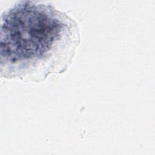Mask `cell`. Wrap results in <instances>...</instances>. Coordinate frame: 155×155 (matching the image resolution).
Listing matches in <instances>:
<instances>
[{
    "label": "cell",
    "mask_w": 155,
    "mask_h": 155,
    "mask_svg": "<svg viewBox=\"0 0 155 155\" xmlns=\"http://www.w3.org/2000/svg\"><path fill=\"white\" fill-rule=\"evenodd\" d=\"M0 76L38 82L64 73L81 36L77 23L47 3L22 1L1 16Z\"/></svg>",
    "instance_id": "obj_1"
}]
</instances>
